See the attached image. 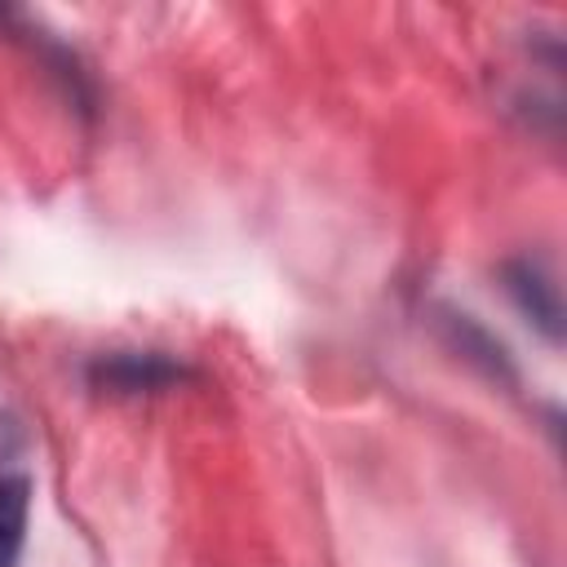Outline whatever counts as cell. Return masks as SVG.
Returning <instances> with one entry per match:
<instances>
[{"label": "cell", "instance_id": "1", "mask_svg": "<svg viewBox=\"0 0 567 567\" xmlns=\"http://www.w3.org/2000/svg\"><path fill=\"white\" fill-rule=\"evenodd\" d=\"M31 514V483L22 474L0 478V567H18Z\"/></svg>", "mask_w": 567, "mask_h": 567}, {"label": "cell", "instance_id": "2", "mask_svg": "<svg viewBox=\"0 0 567 567\" xmlns=\"http://www.w3.org/2000/svg\"><path fill=\"white\" fill-rule=\"evenodd\" d=\"M102 377H106L111 385H120V390H151V385L173 381L177 368L164 363V359H151V354H146V359H137V354H120V359L102 363Z\"/></svg>", "mask_w": 567, "mask_h": 567}]
</instances>
